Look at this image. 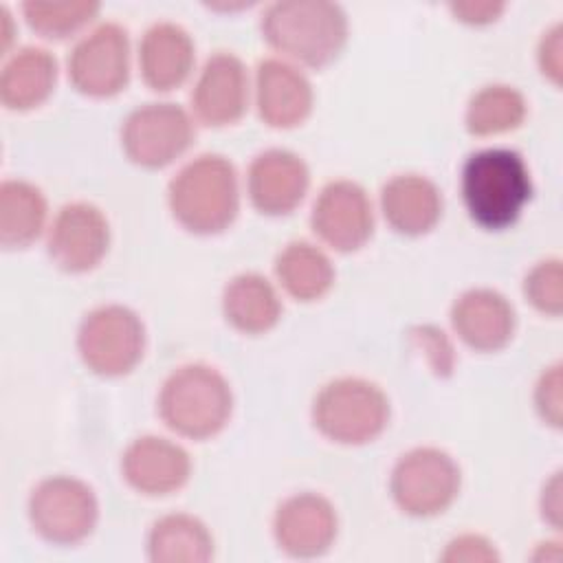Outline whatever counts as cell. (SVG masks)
I'll use <instances>...</instances> for the list:
<instances>
[{
  "label": "cell",
  "instance_id": "cell-1",
  "mask_svg": "<svg viewBox=\"0 0 563 563\" xmlns=\"http://www.w3.org/2000/svg\"><path fill=\"white\" fill-rule=\"evenodd\" d=\"M262 37L282 59L325 66L347 42V15L330 0H279L264 7Z\"/></svg>",
  "mask_w": 563,
  "mask_h": 563
},
{
  "label": "cell",
  "instance_id": "cell-2",
  "mask_svg": "<svg viewBox=\"0 0 563 563\" xmlns=\"http://www.w3.org/2000/svg\"><path fill=\"white\" fill-rule=\"evenodd\" d=\"M174 220L191 233L224 231L240 211V178L222 154H200L187 161L167 185Z\"/></svg>",
  "mask_w": 563,
  "mask_h": 563
},
{
  "label": "cell",
  "instance_id": "cell-3",
  "mask_svg": "<svg viewBox=\"0 0 563 563\" xmlns=\"http://www.w3.org/2000/svg\"><path fill=\"white\" fill-rule=\"evenodd\" d=\"M462 200L484 229L510 227L532 196V178L523 156L508 147L473 152L462 165Z\"/></svg>",
  "mask_w": 563,
  "mask_h": 563
},
{
  "label": "cell",
  "instance_id": "cell-4",
  "mask_svg": "<svg viewBox=\"0 0 563 563\" xmlns=\"http://www.w3.org/2000/svg\"><path fill=\"white\" fill-rule=\"evenodd\" d=\"M161 420L178 435L205 440L224 429L233 411L227 376L207 363H185L169 372L156 398Z\"/></svg>",
  "mask_w": 563,
  "mask_h": 563
},
{
  "label": "cell",
  "instance_id": "cell-5",
  "mask_svg": "<svg viewBox=\"0 0 563 563\" xmlns=\"http://www.w3.org/2000/svg\"><path fill=\"white\" fill-rule=\"evenodd\" d=\"M312 422L332 442L365 444L387 427L389 398L374 380L339 376L314 394Z\"/></svg>",
  "mask_w": 563,
  "mask_h": 563
},
{
  "label": "cell",
  "instance_id": "cell-6",
  "mask_svg": "<svg viewBox=\"0 0 563 563\" xmlns=\"http://www.w3.org/2000/svg\"><path fill=\"white\" fill-rule=\"evenodd\" d=\"M147 332L143 319L123 303L88 310L77 328V352L99 376H123L143 358Z\"/></svg>",
  "mask_w": 563,
  "mask_h": 563
},
{
  "label": "cell",
  "instance_id": "cell-7",
  "mask_svg": "<svg viewBox=\"0 0 563 563\" xmlns=\"http://www.w3.org/2000/svg\"><path fill=\"white\" fill-rule=\"evenodd\" d=\"M462 471L457 462L438 446H416L402 453L389 475L396 506L411 517L444 512L460 495Z\"/></svg>",
  "mask_w": 563,
  "mask_h": 563
},
{
  "label": "cell",
  "instance_id": "cell-8",
  "mask_svg": "<svg viewBox=\"0 0 563 563\" xmlns=\"http://www.w3.org/2000/svg\"><path fill=\"white\" fill-rule=\"evenodd\" d=\"M26 510L33 530L57 545L84 541L99 519V501L92 486L73 475L40 479L29 495Z\"/></svg>",
  "mask_w": 563,
  "mask_h": 563
},
{
  "label": "cell",
  "instance_id": "cell-9",
  "mask_svg": "<svg viewBox=\"0 0 563 563\" xmlns=\"http://www.w3.org/2000/svg\"><path fill=\"white\" fill-rule=\"evenodd\" d=\"M194 114L174 101H150L128 112L121 123V147L141 167H165L194 143Z\"/></svg>",
  "mask_w": 563,
  "mask_h": 563
},
{
  "label": "cell",
  "instance_id": "cell-10",
  "mask_svg": "<svg viewBox=\"0 0 563 563\" xmlns=\"http://www.w3.org/2000/svg\"><path fill=\"white\" fill-rule=\"evenodd\" d=\"M70 84L88 97H112L130 79V35L119 22H99L68 53Z\"/></svg>",
  "mask_w": 563,
  "mask_h": 563
},
{
  "label": "cell",
  "instance_id": "cell-11",
  "mask_svg": "<svg viewBox=\"0 0 563 563\" xmlns=\"http://www.w3.org/2000/svg\"><path fill=\"white\" fill-rule=\"evenodd\" d=\"M317 238L334 251L361 249L374 233V205L363 185L336 178L321 187L310 211Z\"/></svg>",
  "mask_w": 563,
  "mask_h": 563
},
{
  "label": "cell",
  "instance_id": "cell-12",
  "mask_svg": "<svg viewBox=\"0 0 563 563\" xmlns=\"http://www.w3.org/2000/svg\"><path fill=\"white\" fill-rule=\"evenodd\" d=\"M110 222L106 213L86 200L59 207L46 231V251L66 273L92 271L108 253Z\"/></svg>",
  "mask_w": 563,
  "mask_h": 563
},
{
  "label": "cell",
  "instance_id": "cell-13",
  "mask_svg": "<svg viewBox=\"0 0 563 563\" xmlns=\"http://www.w3.org/2000/svg\"><path fill=\"white\" fill-rule=\"evenodd\" d=\"M339 532L334 504L321 493L303 490L279 501L273 515V537L282 552L312 559L328 552Z\"/></svg>",
  "mask_w": 563,
  "mask_h": 563
},
{
  "label": "cell",
  "instance_id": "cell-14",
  "mask_svg": "<svg viewBox=\"0 0 563 563\" xmlns=\"http://www.w3.org/2000/svg\"><path fill=\"white\" fill-rule=\"evenodd\" d=\"M249 106V73L231 51H216L202 64L191 88V114L205 125L222 128L242 119Z\"/></svg>",
  "mask_w": 563,
  "mask_h": 563
},
{
  "label": "cell",
  "instance_id": "cell-15",
  "mask_svg": "<svg viewBox=\"0 0 563 563\" xmlns=\"http://www.w3.org/2000/svg\"><path fill=\"white\" fill-rule=\"evenodd\" d=\"M310 187L306 161L284 147L260 152L246 172V191L253 207L266 216L290 213Z\"/></svg>",
  "mask_w": 563,
  "mask_h": 563
},
{
  "label": "cell",
  "instance_id": "cell-16",
  "mask_svg": "<svg viewBox=\"0 0 563 563\" xmlns=\"http://www.w3.org/2000/svg\"><path fill=\"white\" fill-rule=\"evenodd\" d=\"M455 334L477 352H495L510 343L517 328V312L510 299L488 286L460 292L451 306Z\"/></svg>",
  "mask_w": 563,
  "mask_h": 563
},
{
  "label": "cell",
  "instance_id": "cell-17",
  "mask_svg": "<svg viewBox=\"0 0 563 563\" xmlns=\"http://www.w3.org/2000/svg\"><path fill=\"white\" fill-rule=\"evenodd\" d=\"M314 103L306 73L282 57H266L255 68L257 114L271 128H295L308 119Z\"/></svg>",
  "mask_w": 563,
  "mask_h": 563
},
{
  "label": "cell",
  "instance_id": "cell-18",
  "mask_svg": "<svg viewBox=\"0 0 563 563\" xmlns=\"http://www.w3.org/2000/svg\"><path fill=\"white\" fill-rule=\"evenodd\" d=\"M121 473L143 495H167L187 484L191 457L178 442L147 433L123 449Z\"/></svg>",
  "mask_w": 563,
  "mask_h": 563
},
{
  "label": "cell",
  "instance_id": "cell-19",
  "mask_svg": "<svg viewBox=\"0 0 563 563\" xmlns=\"http://www.w3.org/2000/svg\"><path fill=\"white\" fill-rule=\"evenodd\" d=\"M194 59L196 46L189 31L172 20H158L141 35L139 70L152 90L178 88L189 77Z\"/></svg>",
  "mask_w": 563,
  "mask_h": 563
},
{
  "label": "cell",
  "instance_id": "cell-20",
  "mask_svg": "<svg viewBox=\"0 0 563 563\" xmlns=\"http://www.w3.org/2000/svg\"><path fill=\"white\" fill-rule=\"evenodd\" d=\"M442 191L422 174H396L380 189V211L387 224L402 235L431 231L442 216Z\"/></svg>",
  "mask_w": 563,
  "mask_h": 563
},
{
  "label": "cell",
  "instance_id": "cell-21",
  "mask_svg": "<svg viewBox=\"0 0 563 563\" xmlns=\"http://www.w3.org/2000/svg\"><path fill=\"white\" fill-rule=\"evenodd\" d=\"M55 84V55L42 46H22L0 70V101L9 110H31L51 97Z\"/></svg>",
  "mask_w": 563,
  "mask_h": 563
},
{
  "label": "cell",
  "instance_id": "cell-22",
  "mask_svg": "<svg viewBox=\"0 0 563 563\" xmlns=\"http://www.w3.org/2000/svg\"><path fill=\"white\" fill-rule=\"evenodd\" d=\"M224 319L244 334H262L282 317V299L273 282L260 273H240L222 290Z\"/></svg>",
  "mask_w": 563,
  "mask_h": 563
},
{
  "label": "cell",
  "instance_id": "cell-23",
  "mask_svg": "<svg viewBox=\"0 0 563 563\" xmlns=\"http://www.w3.org/2000/svg\"><path fill=\"white\" fill-rule=\"evenodd\" d=\"M145 548L154 563H207L216 543L205 521L189 512H169L152 523Z\"/></svg>",
  "mask_w": 563,
  "mask_h": 563
},
{
  "label": "cell",
  "instance_id": "cell-24",
  "mask_svg": "<svg viewBox=\"0 0 563 563\" xmlns=\"http://www.w3.org/2000/svg\"><path fill=\"white\" fill-rule=\"evenodd\" d=\"M48 202L44 191L24 178H7L0 185V244L24 249L46 229Z\"/></svg>",
  "mask_w": 563,
  "mask_h": 563
},
{
  "label": "cell",
  "instance_id": "cell-25",
  "mask_svg": "<svg viewBox=\"0 0 563 563\" xmlns=\"http://www.w3.org/2000/svg\"><path fill=\"white\" fill-rule=\"evenodd\" d=\"M275 277L290 297L314 301L332 288L334 266L323 249L306 240H295L277 253Z\"/></svg>",
  "mask_w": 563,
  "mask_h": 563
},
{
  "label": "cell",
  "instance_id": "cell-26",
  "mask_svg": "<svg viewBox=\"0 0 563 563\" xmlns=\"http://www.w3.org/2000/svg\"><path fill=\"white\" fill-rule=\"evenodd\" d=\"M526 112L528 103L521 90L508 84H488L468 99L464 123L475 136H493L519 128Z\"/></svg>",
  "mask_w": 563,
  "mask_h": 563
},
{
  "label": "cell",
  "instance_id": "cell-27",
  "mask_svg": "<svg viewBox=\"0 0 563 563\" xmlns=\"http://www.w3.org/2000/svg\"><path fill=\"white\" fill-rule=\"evenodd\" d=\"M24 20L29 26L51 40L70 37L84 26H88L97 13L99 2L95 0H64V2H51V0H29L22 4Z\"/></svg>",
  "mask_w": 563,
  "mask_h": 563
},
{
  "label": "cell",
  "instance_id": "cell-28",
  "mask_svg": "<svg viewBox=\"0 0 563 563\" xmlns=\"http://www.w3.org/2000/svg\"><path fill=\"white\" fill-rule=\"evenodd\" d=\"M526 299L543 314L559 317L563 310V266L559 257L537 262L523 277Z\"/></svg>",
  "mask_w": 563,
  "mask_h": 563
},
{
  "label": "cell",
  "instance_id": "cell-29",
  "mask_svg": "<svg viewBox=\"0 0 563 563\" xmlns=\"http://www.w3.org/2000/svg\"><path fill=\"white\" fill-rule=\"evenodd\" d=\"M563 376H561V363H552L548 365L541 376L534 383V409L539 413V418L545 424L552 427H561V418H563Z\"/></svg>",
  "mask_w": 563,
  "mask_h": 563
},
{
  "label": "cell",
  "instance_id": "cell-30",
  "mask_svg": "<svg viewBox=\"0 0 563 563\" xmlns=\"http://www.w3.org/2000/svg\"><path fill=\"white\" fill-rule=\"evenodd\" d=\"M440 559L449 561V563H457V561L473 563V561H497L499 554L486 537L475 534V532H466V534H460V537L451 539Z\"/></svg>",
  "mask_w": 563,
  "mask_h": 563
},
{
  "label": "cell",
  "instance_id": "cell-31",
  "mask_svg": "<svg viewBox=\"0 0 563 563\" xmlns=\"http://www.w3.org/2000/svg\"><path fill=\"white\" fill-rule=\"evenodd\" d=\"M563 31H561V24L554 22L550 29L543 31L541 40H539V46H537V62H539V68L541 73L554 84L559 86L561 84V68H563Z\"/></svg>",
  "mask_w": 563,
  "mask_h": 563
},
{
  "label": "cell",
  "instance_id": "cell-32",
  "mask_svg": "<svg viewBox=\"0 0 563 563\" xmlns=\"http://www.w3.org/2000/svg\"><path fill=\"white\" fill-rule=\"evenodd\" d=\"M416 339L420 341L422 350L427 352L431 365L435 372H451L453 367V352L449 341L444 339V332L433 328V325H422L418 328Z\"/></svg>",
  "mask_w": 563,
  "mask_h": 563
},
{
  "label": "cell",
  "instance_id": "cell-33",
  "mask_svg": "<svg viewBox=\"0 0 563 563\" xmlns=\"http://www.w3.org/2000/svg\"><path fill=\"white\" fill-rule=\"evenodd\" d=\"M449 9L457 20L466 24H488L499 18V13L506 9L504 2H490V0H464V2H451Z\"/></svg>",
  "mask_w": 563,
  "mask_h": 563
},
{
  "label": "cell",
  "instance_id": "cell-34",
  "mask_svg": "<svg viewBox=\"0 0 563 563\" xmlns=\"http://www.w3.org/2000/svg\"><path fill=\"white\" fill-rule=\"evenodd\" d=\"M541 517L552 526L561 528V473H552V477L543 484L541 499H539Z\"/></svg>",
  "mask_w": 563,
  "mask_h": 563
},
{
  "label": "cell",
  "instance_id": "cell-35",
  "mask_svg": "<svg viewBox=\"0 0 563 563\" xmlns=\"http://www.w3.org/2000/svg\"><path fill=\"white\" fill-rule=\"evenodd\" d=\"M0 22H2V53L7 55V48H9V44H11V33H13V29H11V13H9V9L7 7H0Z\"/></svg>",
  "mask_w": 563,
  "mask_h": 563
}]
</instances>
